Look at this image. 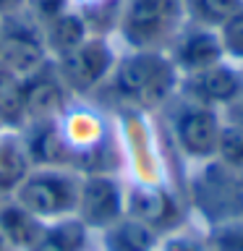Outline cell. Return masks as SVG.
<instances>
[{"label":"cell","mask_w":243,"mask_h":251,"mask_svg":"<svg viewBox=\"0 0 243 251\" xmlns=\"http://www.w3.org/2000/svg\"><path fill=\"white\" fill-rule=\"evenodd\" d=\"M45 225L29 209H24L16 199L0 201V238L11 251H26L42 238Z\"/></svg>","instance_id":"14"},{"label":"cell","mask_w":243,"mask_h":251,"mask_svg":"<svg viewBox=\"0 0 243 251\" xmlns=\"http://www.w3.org/2000/svg\"><path fill=\"white\" fill-rule=\"evenodd\" d=\"M73 215L89 230H105L125 215V188L113 173H84Z\"/></svg>","instance_id":"8"},{"label":"cell","mask_w":243,"mask_h":251,"mask_svg":"<svg viewBox=\"0 0 243 251\" xmlns=\"http://www.w3.org/2000/svg\"><path fill=\"white\" fill-rule=\"evenodd\" d=\"M118 55L121 52L115 50L113 37L89 34L76 50L52 60V68L71 97L86 100L102 92V86L107 84V78L118 63Z\"/></svg>","instance_id":"4"},{"label":"cell","mask_w":243,"mask_h":251,"mask_svg":"<svg viewBox=\"0 0 243 251\" xmlns=\"http://www.w3.org/2000/svg\"><path fill=\"white\" fill-rule=\"evenodd\" d=\"M241 89H243V68L222 60L212 68L199 71V74L180 76L178 97L196 102V105L222 110L225 105H230L238 97Z\"/></svg>","instance_id":"10"},{"label":"cell","mask_w":243,"mask_h":251,"mask_svg":"<svg viewBox=\"0 0 243 251\" xmlns=\"http://www.w3.org/2000/svg\"><path fill=\"white\" fill-rule=\"evenodd\" d=\"M26 126L24 78L0 66V131H21Z\"/></svg>","instance_id":"19"},{"label":"cell","mask_w":243,"mask_h":251,"mask_svg":"<svg viewBox=\"0 0 243 251\" xmlns=\"http://www.w3.org/2000/svg\"><path fill=\"white\" fill-rule=\"evenodd\" d=\"M125 215L136 217L160 235L178 230L183 223V207L165 183H133L125 188Z\"/></svg>","instance_id":"9"},{"label":"cell","mask_w":243,"mask_h":251,"mask_svg":"<svg viewBox=\"0 0 243 251\" xmlns=\"http://www.w3.org/2000/svg\"><path fill=\"white\" fill-rule=\"evenodd\" d=\"M183 24V0H123L113 39L123 50L165 52Z\"/></svg>","instance_id":"2"},{"label":"cell","mask_w":243,"mask_h":251,"mask_svg":"<svg viewBox=\"0 0 243 251\" xmlns=\"http://www.w3.org/2000/svg\"><path fill=\"white\" fill-rule=\"evenodd\" d=\"M207 243L212 251H243V217L217 223Z\"/></svg>","instance_id":"24"},{"label":"cell","mask_w":243,"mask_h":251,"mask_svg":"<svg viewBox=\"0 0 243 251\" xmlns=\"http://www.w3.org/2000/svg\"><path fill=\"white\" fill-rule=\"evenodd\" d=\"M89 34H92L89 26L76 11H66L55 16L52 21L42 24V39H45L50 60H58L63 55H68L71 50H76Z\"/></svg>","instance_id":"17"},{"label":"cell","mask_w":243,"mask_h":251,"mask_svg":"<svg viewBox=\"0 0 243 251\" xmlns=\"http://www.w3.org/2000/svg\"><path fill=\"white\" fill-rule=\"evenodd\" d=\"M78 183L81 173L71 168H34L11 199H16L42 223H55L76 212Z\"/></svg>","instance_id":"5"},{"label":"cell","mask_w":243,"mask_h":251,"mask_svg":"<svg viewBox=\"0 0 243 251\" xmlns=\"http://www.w3.org/2000/svg\"><path fill=\"white\" fill-rule=\"evenodd\" d=\"M0 251H11V249L5 246V241H3V238H0Z\"/></svg>","instance_id":"29"},{"label":"cell","mask_w":243,"mask_h":251,"mask_svg":"<svg viewBox=\"0 0 243 251\" xmlns=\"http://www.w3.org/2000/svg\"><path fill=\"white\" fill-rule=\"evenodd\" d=\"M66 11H71V0H26V8H24V13H29L39 26Z\"/></svg>","instance_id":"25"},{"label":"cell","mask_w":243,"mask_h":251,"mask_svg":"<svg viewBox=\"0 0 243 251\" xmlns=\"http://www.w3.org/2000/svg\"><path fill=\"white\" fill-rule=\"evenodd\" d=\"M123 0H71V11H76L89 26L92 34L113 37Z\"/></svg>","instance_id":"20"},{"label":"cell","mask_w":243,"mask_h":251,"mask_svg":"<svg viewBox=\"0 0 243 251\" xmlns=\"http://www.w3.org/2000/svg\"><path fill=\"white\" fill-rule=\"evenodd\" d=\"M219 168L235 173V176H243V128H235V126L222 121V131H219V141H217V154L215 160Z\"/></svg>","instance_id":"22"},{"label":"cell","mask_w":243,"mask_h":251,"mask_svg":"<svg viewBox=\"0 0 243 251\" xmlns=\"http://www.w3.org/2000/svg\"><path fill=\"white\" fill-rule=\"evenodd\" d=\"M73 97L63 86L52 68V60L34 76L24 78V105H26V123H47L58 121Z\"/></svg>","instance_id":"12"},{"label":"cell","mask_w":243,"mask_h":251,"mask_svg":"<svg viewBox=\"0 0 243 251\" xmlns=\"http://www.w3.org/2000/svg\"><path fill=\"white\" fill-rule=\"evenodd\" d=\"M219 115H222L225 123L235 126V128H243V89L238 92V97H235L230 105H225L219 110Z\"/></svg>","instance_id":"27"},{"label":"cell","mask_w":243,"mask_h":251,"mask_svg":"<svg viewBox=\"0 0 243 251\" xmlns=\"http://www.w3.org/2000/svg\"><path fill=\"white\" fill-rule=\"evenodd\" d=\"M21 139L34 168H68V152L60 139L58 121L26 123L21 128Z\"/></svg>","instance_id":"13"},{"label":"cell","mask_w":243,"mask_h":251,"mask_svg":"<svg viewBox=\"0 0 243 251\" xmlns=\"http://www.w3.org/2000/svg\"><path fill=\"white\" fill-rule=\"evenodd\" d=\"M165 52H168L170 63L175 66L180 76L199 74V71L212 68L225 60L217 29L201 26V24H194V21L183 24V29L175 34V39L170 42V47Z\"/></svg>","instance_id":"11"},{"label":"cell","mask_w":243,"mask_h":251,"mask_svg":"<svg viewBox=\"0 0 243 251\" xmlns=\"http://www.w3.org/2000/svg\"><path fill=\"white\" fill-rule=\"evenodd\" d=\"M0 201H3V196H0Z\"/></svg>","instance_id":"30"},{"label":"cell","mask_w":243,"mask_h":251,"mask_svg":"<svg viewBox=\"0 0 243 251\" xmlns=\"http://www.w3.org/2000/svg\"><path fill=\"white\" fill-rule=\"evenodd\" d=\"M217 37H219V45H222L225 60L243 68V8L235 11L227 21L219 24Z\"/></svg>","instance_id":"23"},{"label":"cell","mask_w":243,"mask_h":251,"mask_svg":"<svg viewBox=\"0 0 243 251\" xmlns=\"http://www.w3.org/2000/svg\"><path fill=\"white\" fill-rule=\"evenodd\" d=\"M31 170L34 165L24 147L21 131H0V196L11 199Z\"/></svg>","instance_id":"15"},{"label":"cell","mask_w":243,"mask_h":251,"mask_svg":"<svg viewBox=\"0 0 243 251\" xmlns=\"http://www.w3.org/2000/svg\"><path fill=\"white\" fill-rule=\"evenodd\" d=\"M89 227L76 215L55 220L45 225V233L31 249L26 251H86L89 246Z\"/></svg>","instance_id":"18"},{"label":"cell","mask_w":243,"mask_h":251,"mask_svg":"<svg viewBox=\"0 0 243 251\" xmlns=\"http://www.w3.org/2000/svg\"><path fill=\"white\" fill-rule=\"evenodd\" d=\"M58 131L68 152V168L76 173H113L107 162L110 136H107V121L99 110L92 105H71L58 118Z\"/></svg>","instance_id":"3"},{"label":"cell","mask_w":243,"mask_h":251,"mask_svg":"<svg viewBox=\"0 0 243 251\" xmlns=\"http://www.w3.org/2000/svg\"><path fill=\"white\" fill-rule=\"evenodd\" d=\"M157 251H212L207 241L201 238H194V235L188 233H178L172 230L168 235H162L160 246H157Z\"/></svg>","instance_id":"26"},{"label":"cell","mask_w":243,"mask_h":251,"mask_svg":"<svg viewBox=\"0 0 243 251\" xmlns=\"http://www.w3.org/2000/svg\"><path fill=\"white\" fill-rule=\"evenodd\" d=\"M50 63L42 26L29 13L0 19V66L19 78H29Z\"/></svg>","instance_id":"7"},{"label":"cell","mask_w":243,"mask_h":251,"mask_svg":"<svg viewBox=\"0 0 243 251\" xmlns=\"http://www.w3.org/2000/svg\"><path fill=\"white\" fill-rule=\"evenodd\" d=\"M168 123L175 147L186 160L212 162L217 154V141L222 131V115L215 107L196 105L183 97H172L168 102Z\"/></svg>","instance_id":"6"},{"label":"cell","mask_w":243,"mask_h":251,"mask_svg":"<svg viewBox=\"0 0 243 251\" xmlns=\"http://www.w3.org/2000/svg\"><path fill=\"white\" fill-rule=\"evenodd\" d=\"M178 84L180 74L168 52L123 50L102 92L121 105V110L149 115L168 107V102L178 94Z\"/></svg>","instance_id":"1"},{"label":"cell","mask_w":243,"mask_h":251,"mask_svg":"<svg viewBox=\"0 0 243 251\" xmlns=\"http://www.w3.org/2000/svg\"><path fill=\"white\" fill-rule=\"evenodd\" d=\"M160 241V233L131 215H123L102 230V251H157Z\"/></svg>","instance_id":"16"},{"label":"cell","mask_w":243,"mask_h":251,"mask_svg":"<svg viewBox=\"0 0 243 251\" xmlns=\"http://www.w3.org/2000/svg\"><path fill=\"white\" fill-rule=\"evenodd\" d=\"M243 8V0H183L186 21L201 24V26L217 29L235 11Z\"/></svg>","instance_id":"21"},{"label":"cell","mask_w":243,"mask_h":251,"mask_svg":"<svg viewBox=\"0 0 243 251\" xmlns=\"http://www.w3.org/2000/svg\"><path fill=\"white\" fill-rule=\"evenodd\" d=\"M24 8H26V0H0V19L24 13Z\"/></svg>","instance_id":"28"}]
</instances>
